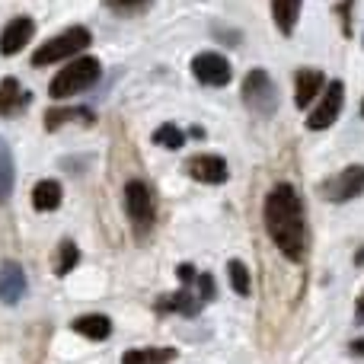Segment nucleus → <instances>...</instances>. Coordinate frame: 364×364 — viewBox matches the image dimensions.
I'll return each mask as SVG.
<instances>
[{
	"label": "nucleus",
	"instance_id": "9",
	"mask_svg": "<svg viewBox=\"0 0 364 364\" xmlns=\"http://www.w3.org/2000/svg\"><path fill=\"white\" fill-rule=\"evenodd\" d=\"M186 173L192 179L205 182V186H220V182H227V176H230L224 157H218V154H195V157H188Z\"/></svg>",
	"mask_w": 364,
	"mask_h": 364
},
{
	"label": "nucleus",
	"instance_id": "24",
	"mask_svg": "<svg viewBox=\"0 0 364 364\" xmlns=\"http://www.w3.org/2000/svg\"><path fill=\"white\" fill-rule=\"evenodd\" d=\"M102 4L115 13H141L151 6V0H102Z\"/></svg>",
	"mask_w": 364,
	"mask_h": 364
},
{
	"label": "nucleus",
	"instance_id": "28",
	"mask_svg": "<svg viewBox=\"0 0 364 364\" xmlns=\"http://www.w3.org/2000/svg\"><path fill=\"white\" fill-rule=\"evenodd\" d=\"M352 355H364V339H358V342H352Z\"/></svg>",
	"mask_w": 364,
	"mask_h": 364
},
{
	"label": "nucleus",
	"instance_id": "17",
	"mask_svg": "<svg viewBox=\"0 0 364 364\" xmlns=\"http://www.w3.org/2000/svg\"><path fill=\"white\" fill-rule=\"evenodd\" d=\"M68 122H80V125H93V112L90 109H51L45 112V128L48 132H58Z\"/></svg>",
	"mask_w": 364,
	"mask_h": 364
},
{
	"label": "nucleus",
	"instance_id": "26",
	"mask_svg": "<svg viewBox=\"0 0 364 364\" xmlns=\"http://www.w3.org/2000/svg\"><path fill=\"white\" fill-rule=\"evenodd\" d=\"M179 282H182V284H192V282H195V269H192L188 262L179 265Z\"/></svg>",
	"mask_w": 364,
	"mask_h": 364
},
{
	"label": "nucleus",
	"instance_id": "30",
	"mask_svg": "<svg viewBox=\"0 0 364 364\" xmlns=\"http://www.w3.org/2000/svg\"><path fill=\"white\" fill-rule=\"evenodd\" d=\"M361 112H364V102H361Z\"/></svg>",
	"mask_w": 364,
	"mask_h": 364
},
{
	"label": "nucleus",
	"instance_id": "25",
	"mask_svg": "<svg viewBox=\"0 0 364 364\" xmlns=\"http://www.w3.org/2000/svg\"><path fill=\"white\" fill-rule=\"evenodd\" d=\"M198 284H201V297H198V301H211V297H214V282H211V275H198Z\"/></svg>",
	"mask_w": 364,
	"mask_h": 364
},
{
	"label": "nucleus",
	"instance_id": "4",
	"mask_svg": "<svg viewBox=\"0 0 364 364\" xmlns=\"http://www.w3.org/2000/svg\"><path fill=\"white\" fill-rule=\"evenodd\" d=\"M125 214L134 224L138 237H144L154 227V218H157V198H154V188L147 186L144 179H128L125 182Z\"/></svg>",
	"mask_w": 364,
	"mask_h": 364
},
{
	"label": "nucleus",
	"instance_id": "27",
	"mask_svg": "<svg viewBox=\"0 0 364 364\" xmlns=\"http://www.w3.org/2000/svg\"><path fill=\"white\" fill-rule=\"evenodd\" d=\"M355 316H358V320H364V291H361V297H358V307H355Z\"/></svg>",
	"mask_w": 364,
	"mask_h": 364
},
{
	"label": "nucleus",
	"instance_id": "29",
	"mask_svg": "<svg viewBox=\"0 0 364 364\" xmlns=\"http://www.w3.org/2000/svg\"><path fill=\"white\" fill-rule=\"evenodd\" d=\"M355 265H364V246L358 250V256H355Z\"/></svg>",
	"mask_w": 364,
	"mask_h": 364
},
{
	"label": "nucleus",
	"instance_id": "3",
	"mask_svg": "<svg viewBox=\"0 0 364 364\" xmlns=\"http://www.w3.org/2000/svg\"><path fill=\"white\" fill-rule=\"evenodd\" d=\"M90 42H93V36H90L87 26H70V29H64L61 36L48 38V42H45L36 55H32V68H45V64H55V61H64V58H74L77 51H83Z\"/></svg>",
	"mask_w": 364,
	"mask_h": 364
},
{
	"label": "nucleus",
	"instance_id": "12",
	"mask_svg": "<svg viewBox=\"0 0 364 364\" xmlns=\"http://www.w3.org/2000/svg\"><path fill=\"white\" fill-rule=\"evenodd\" d=\"M323 87H326L323 70H314V68L297 70V77H294V106L297 109H307L310 102L323 93Z\"/></svg>",
	"mask_w": 364,
	"mask_h": 364
},
{
	"label": "nucleus",
	"instance_id": "7",
	"mask_svg": "<svg viewBox=\"0 0 364 364\" xmlns=\"http://www.w3.org/2000/svg\"><path fill=\"white\" fill-rule=\"evenodd\" d=\"M342 102H346V87H342V80H329L320 106H316L314 112H310V119H307L310 132H323V128L333 125V122L339 119V112H342Z\"/></svg>",
	"mask_w": 364,
	"mask_h": 364
},
{
	"label": "nucleus",
	"instance_id": "21",
	"mask_svg": "<svg viewBox=\"0 0 364 364\" xmlns=\"http://www.w3.org/2000/svg\"><path fill=\"white\" fill-rule=\"evenodd\" d=\"M154 144L164 147V151H179V147L186 144V134H182V128H176L173 122H166V125H160L157 132H154Z\"/></svg>",
	"mask_w": 364,
	"mask_h": 364
},
{
	"label": "nucleus",
	"instance_id": "6",
	"mask_svg": "<svg viewBox=\"0 0 364 364\" xmlns=\"http://www.w3.org/2000/svg\"><path fill=\"white\" fill-rule=\"evenodd\" d=\"M192 74H195V80L205 83V87H227L233 70L224 55H218V51H201L192 61Z\"/></svg>",
	"mask_w": 364,
	"mask_h": 364
},
{
	"label": "nucleus",
	"instance_id": "1",
	"mask_svg": "<svg viewBox=\"0 0 364 364\" xmlns=\"http://www.w3.org/2000/svg\"><path fill=\"white\" fill-rule=\"evenodd\" d=\"M262 220L278 252L291 262H301L307 252V227H304V201L291 182H278L265 195Z\"/></svg>",
	"mask_w": 364,
	"mask_h": 364
},
{
	"label": "nucleus",
	"instance_id": "23",
	"mask_svg": "<svg viewBox=\"0 0 364 364\" xmlns=\"http://www.w3.org/2000/svg\"><path fill=\"white\" fill-rule=\"evenodd\" d=\"M227 275H230V288L237 291L240 297H246L250 294V288H252V278H250V269H246L240 259H233L230 265H227Z\"/></svg>",
	"mask_w": 364,
	"mask_h": 364
},
{
	"label": "nucleus",
	"instance_id": "14",
	"mask_svg": "<svg viewBox=\"0 0 364 364\" xmlns=\"http://www.w3.org/2000/svg\"><path fill=\"white\" fill-rule=\"evenodd\" d=\"M74 333L87 336V339H93V342H102L112 336V320H109L106 314H83L74 320Z\"/></svg>",
	"mask_w": 364,
	"mask_h": 364
},
{
	"label": "nucleus",
	"instance_id": "11",
	"mask_svg": "<svg viewBox=\"0 0 364 364\" xmlns=\"http://www.w3.org/2000/svg\"><path fill=\"white\" fill-rule=\"evenodd\" d=\"M32 32H36V23L29 16L10 19L4 26V32H0V55H19L26 48V42L32 38Z\"/></svg>",
	"mask_w": 364,
	"mask_h": 364
},
{
	"label": "nucleus",
	"instance_id": "18",
	"mask_svg": "<svg viewBox=\"0 0 364 364\" xmlns=\"http://www.w3.org/2000/svg\"><path fill=\"white\" fill-rule=\"evenodd\" d=\"M157 310L160 314H198V297H192L188 291H176V294H166L157 301Z\"/></svg>",
	"mask_w": 364,
	"mask_h": 364
},
{
	"label": "nucleus",
	"instance_id": "8",
	"mask_svg": "<svg viewBox=\"0 0 364 364\" xmlns=\"http://www.w3.org/2000/svg\"><path fill=\"white\" fill-rule=\"evenodd\" d=\"M361 192H364V166H361V164L346 166V170L336 173V176L329 179L326 186H323V195H326L329 201H336V205L358 198Z\"/></svg>",
	"mask_w": 364,
	"mask_h": 364
},
{
	"label": "nucleus",
	"instance_id": "19",
	"mask_svg": "<svg viewBox=\"0 0 364 364\" xmlns=\"http://www.w3.org/2000/svg\"><path fill=\"white\" fill-rule=\"evenodd\" d=\"M176 348H132L122 355V364H170Z\"/></svg>",
	"mask_w": 364,
	"mask_h": 364
},
{
	"label": "nucleus",
	"instance_id": "16",
	"mask_svg": "<svg viewBox=\"0 0 364 364\" xmlns=\"http://www.w3.org/2000/svg\"><path fill=\"white\" fill-rule=\"evenodd\" d=\"M61 195H64L61 182L42 179L32 188V208H36V211H58V208H61Z\"/></svg>",
	"mask_w": 364,
	"mask_h": 364
},
{
	"label": "nucleus",
	"instance_id": "20",
	"mask_svg": "<svg viewBox=\"0 0 364 364\" xmlns=\"http://www.w3.org/2000/svg\"><path fill=\"white\" fill-rule=\"evenodd\" d=\"M13 179H16V173H13V154H10V144H6V141L0 138V201L10 198V192H13Z\"/></svg>",
	"mask_w": 364,
	"mask_h": 364
},
{
	"label": "nucleus",
	"instance_id": "13",
	"mask_svg": "<svg viewBox=\"0 0 364 364\" xmlns=\"http://www.w3.org/2000/svg\"><path fill=\"white\" fill-rule=\"evenodd\" d=\"M26 297V272L16 262L0 265V301L4 304H19Z\"/></svg>",
	"mask_w": 364,
	"mask_h": 364
},
{
	"label": "nucleus",
	"instance_id": "22",
	"mask_svg": "<svg viewBox=\"0 0 364 364\" xmlns=\"http://www.w3.org/2000/svg\"><path fill=\"white\" fill-rule=\"evenodd\" d=\"M77 262H80V250H77V243L64 240V243L58 246V256H55V275H68Z\"/></svg>",
	"mask_w": 364,
	"mask_h": 364
},
{
	"label": "nucleus",
	"instance_id": "15",
	"mask_svg": "<svg viewBox=\"0 0 364 364\" xmlns=\"http://www.w3.org/2000/svg\"><path fill=\"white\" fill-rule=\"evenodd\" d=\"M301 4L304 0H272V19H275L278 32L282 36H291L301 19Z\"/></svg>",
	"mask_w": 364,
	"mask_h": 364
},
{
	"label": "nucleus",
	"instance_id": "2",
	"mask_svg": "<svg viewBox=\"0 0 364 364\" xmlns=\"http://www.w3.org/2000/svg\"><path fill=\"white\" fill-rule=\"evenodd\" d=\"M100 74L102 68L96 58H77V61H70L68 68H61L55 74V80L48 83V96L51 100H70V96L93 87L100 80Z\"/></svg>",
	"mask_w": 364,
	"mask_h": 364
},
{
	"label": "nucleus",
	"instance_id": "10",
	"mask_svg": "<svg viewBox=\"0 0 364 364\" xmlns=\"http://www.w3.org/2000/svg\"><path fill=\"white\" fill-rule=\"evenodd\" d=\"M29 102H32V93L16 77H4V80H0V115H4V119H13V115L26 112Z\"/></svg>",
	"mask_w": 364,
	"mask_h": 364
},
{
	"label": "nucleus",
	"instance_id": "5",
	"mask_svg": "<svg viewBox=\"0 0 364 364\" xmlns=\"http://www.w3.org/2000/svg\"><path fill=\"white\" fill-rule=\"evenodd\" d=\"M243 106L250 109V112L262 115V119L275 115V109H278V90H275L272 77L265 74L262 68H252L250 74L243 77Z\"/></svg>",
	"mask_w": 364,
	"mask_h": 364
}]
</instances>
